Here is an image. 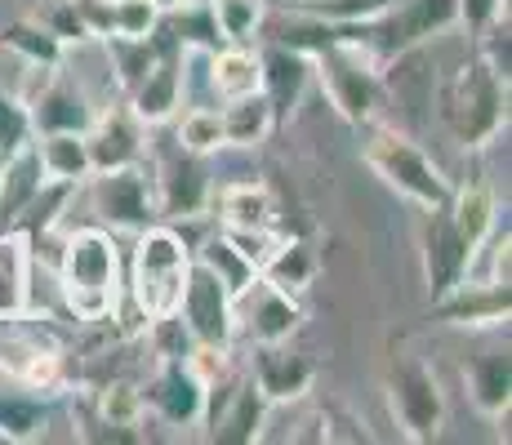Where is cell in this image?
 I'll use <instances>...</instances> for the list:
<instances>
[{"mask_svg":"<svg viewBox=\"0 0 512 445\" xmlns=\"http://www.w3.org/2000/svg\"><path fill=\"white\" fill-rule=\"evenodd\" d=\"M54 276H58V299H63V308L76 321L98 325L121 312V299H125L121 245H116V232H107V227L90 223L67 232Z\"/></svg>","mask_w":512,"mask_h":445,"instance_id":"1","label":"cell"},{"mask_svg":"<svg viewBox=\"0 0 512 445\" xmlns=\"http://www.w3.org/2000/svg\"><path fill=\"white\" fill-rule=\"evenodd\" d=\"M134 259H130V285H125V303L139 312L143 330L161 316H174L183 299L187 272H192V245L174 223H152L134 232Z\"/></svg>","mask_w":512,"mask_h":445,"instance_id":"2","label":"cell"},{"mask_svg":"<svg viewBox=\"0 0 512 445\" xmlns=\"http://www.w3.org/2000/svg\"><path fill=\"white\" fill-rule=\"evenodd\" d=\"M459 27V9L455 0H392L383 14L366 18V23H352V27H334V36L343 41L361 45L374 63L388 72L397 58L415 54L419 45L437 41V36L455 32Z\"/></svg>","mask_w":512,"mask_h":445,"instance_id":"3","label":"cell"},{"mask_svg":"<svg viewBox=\"0 0 512 445\" xmlns=\"http://www.w3.org/2000/svg\"><path fill=\"white\" fill-rule=\"evenodd\" d=\"M361 165L379 178L383 187H392L397 196H406L419 210H437V205L450 201V178L432 161L428 152L415 143L410 134L392 130L383 121L361 125Z\"/></svg>","mask_w":512,"mask_h":445,"instance_id":"4","label":"cell"},{"mask_svg":"<svg viewBox=\"0 0 512 445\" xmlns=\"http://www.w3.org/2000/svg\"><path fill=\"white\" fill-rule=\"evenodd\" d=\"M441 125L464 152H481L508 130V81H499L477 54L441 85Z\"/></svg>","mask_w":512,"mask_h":445,"instance_id":"5","label":"cell"},{"mask_svg":"<svg viewBox=\"0 0 512 445\" xmlns=\"http://www.w3.org/2000/svg\"><path fill=\"white\" fill-rule=\"evenodd\" d=\"M312 81L321 85V94L330 98V107L348 125H370L379 121V107L388 98V72L366 54L361 45L330 36L321 49H312Z\"/></svg>","mask_w":512,"mask_h":445,"instance_id":"6","label":"cell"},{"mask_svg":"<svg viewBox=\"0 0 512 445\" xmlns=\"http://www.w3.org/2000/svg\"><path fill=\"white\" fill-rule=\"evenodd\" d=\"M388 410L392 423L406 441L428 445L441 437L446 428V392H441V379L423 356L415 352H397L388 365Z\"/></svg>","mask_w":512,"mask_h":445,"instance_id":"7","label":"cell"},{"mask_svg":"<svg viewBox=\"0 0 512 445\" xmlns=\"http://www.w3.org/2000/svg\"><path fill=\"white\" fill-rule=\"evenodd\" d=\"M85 187H90L94 223L107 227V232H143V227L161 223V214H156V187H152V170H147V161L90 174V178H85Z\"/></svg>","mask_w":512,"mask_h":445,"instance_id":"8","label":"cell"},{"mask_svg":"<svg viewBox=\"0 0 512 445\" xmlns=\"http://www.w3.org/2000/svg\"><path fill=\"white\" fill-rule=\"evenodd\" d=\"M156 187V214L165 223H192L201 214H210V196H214V178H210V156H196L187 147H165L156 152V161H147Z\"/></svg>","mask_w":512,"mask_h":445,"instance_id":"9","label":"cell"},{"mask_svg":"<svg viewBox=\"0 0 512 445\" xmlns=\"http://www.w3.org/2000/svg\"><path fill=\"white\" fill-rule=\"evenodd\" d=\"M174 316H179L183 330L192 334V343H201V348H232V339H236L232 290L205 263L192 259V272H187L183 299H179V308H174Z\"/></svg>","mask_w":512,"mask_h":445,"instance_id":"10","label":"cell"},{"mask_svg":"<svg viewBox=\"0 0 512 445\" xmlns=\"http://www.w3.org/2000/svg\"><path fill=\"white\" fill-rule=\"evenodd\" d=\"M303 299L268 285L263 276H254L241 294H232V321L236 334H245L250 343H290L303 330Z\"/></svg>","mask_w":512,"mask_h":445,"instance_id":"11","label":"cell"},{"mask_svg":"<svg viewBox=\"0 0 512 445\" xmlns=\"http://www.w3.org/2000/svg\"><path fill=\"white\" fill-rule=\"evenodd\" d=\"M205 379L187 365V356H156V370L143 388V410L165 428H201Z\"/></svg>","mask_w":512,"mask_h":445,"instance_id":"12","label":"cell"},{"mask_svg":"<svg viewBox=\"0 0 512 445\" xmlns=\"http://www.w3.org/2000/svg\"><path fill=\"white\" fill-rule=\"evenodd\" d=\"M183 85H187V49L170 32H161V54L147 67L143 81L125 94V103H130V112L147 130H156V125L174 121L183 112Z\"/></svg>","mask_w":512,"mask_h":445,"instance_id":"13","label":"cell"},{"mask_svg":"<svg viewBox=\"0 0 512 445\" xmlns=\"http://www.w3.org/2000/svg\"><path fill=\"white\" fill-rule=\"evenodd\" d=\"M423 232H419V259H423V285H428V299L437 303L441 294H450L459 281L468 276L472 263V245L459 236L455 219H450L446 205L437 210H423Z\"/></svg>","mask_w":512,"mask_h":445,"instance_id":"14","label":"cell"},{"mask_svg":"<svg viewBox=\"0 0 512 445\" xmlns=\"http://www.w3.org/2000/svg\"><path fill=\"white\" fill-rule=\"evenodd\" d=\"M27 103V121H32V134H54V130H76L85 134L94 121V98L85 94V85L76 81L72 72H67L63 63L49 67L45 81L36 85L32 98H23Z\"/></svg>","mask_w":512,"mask_h":445,"instance_id":"15","label":"cell"},{"mask_svg":"<svg viewBox=\"0 0 512 445\" xmlns=\"http://www.w3.org/2000/svg\"><path fill=\"white\" fill-rule=\"evenodd\" d=\"M250 370L254 388L263 392V401L277 410V405H294L312 392V379H317V365L303 352H294L290 343H250Z\"/></svg>","mask_w":512,"mask_h":445,"instance_id":"16","label":"cell"},{"mask_svg":"<svg viewBox=\"0 0 512 445\" xmlns=\"http://www.w3.org/2000/svg\"><path fill=\"white\" fill-rule=\"evenodd\" d=\"M85 147H90L94 174L121 170V165H139V161H147V125L121 98V103L98 107L94 112L90 130H85Z\"/></svg>","mask_w":512,"mask_h":445,"instance_id":"17","label":"cell"},{"mask_svg":"<svg viewBox=\"0 0 512 445\" xmlns=\"http://www.w3.org/2000/svg\"><path fill=\"white\" fill-rule=\"evenodd\" d=\"M259 67H263L259 94L268 98L272 116H277V130H281L303 107V94H308V85H312V58L303 54V49L268 41V45H259Z\"/></svg>","mask_w":512,"mask_h":445,"instance_id":"18","label":"cell"},{"mask_svg":"<svg viewBox=\"0 0 512 445\" xmlns=\"http://www.w3.org/2000/svg\"><path fill=\"white\" fill-rule=\"evenodd\" d=\"M437 316L455 330H499L508 325V312H512V290L508 285H495V281H477V276H464L450 294H441L437 303Z\"/></svg>","mask_w":512,"mask_h":445,"instance_id":"19","label":"cell"},{"mask_svg":"<svg viewBox=\"0 0 512 445\" xmlns=\"http://www.w3.org/2000/svg\"><path fill=\"white\" fill-rule=\"evenodd\" d=\"M45 170H41V156H36V143L27 138L23 147L0 161V236L14 232V223L23 219V210L32 205V196L41 192Z\"/></svg>","mask_w":512,"mask_h":445,"instance_id":"20","label":"cell"},{"mask_svg":"<svg viewBox=\"0 0 512 445\" xmlns=\"http://www.w3.org/2000/svg\"><path fill=\"white\" fill-rule=\"evenodd\" d=\"M210 210L223 227H277V196L259 178L219 183L210 196Z\"/></svg>","mask_w":512,"mask_h":445,"instance_id":"21","label":"cell"},{"mask_svg":"<svg viewBox=\"0 0 512 445\" xmlns=\"http://www.w3.org/2000/svg\"><path fill=\"white\" fill-rule=\"evenodd\" d=\"M464 388H468V401L477 405V414L504 419L508 405H512V356H508V348H490V352L472 356L464 365Z\"/></svg>","mask_w":512,"mask_h":445,"instance_id":"22","label":"cell"},{"mask_svg":"<svg viewBox=\"0 0 512 445\" xmlns=\"http://www.w3.org/2000/svg\"><path fill=\"white\" fill-rule=\"evenodd\" d=\"M201 58H205V67H210V94L219 98V103L259 94V85H263L259 45H219L214 54H201Z\"/></svg>","mask_w":512,"mask_h":445,"instance_id":"23","label":"cell"},{"mask_svg":"<svg viewBox=\"0 0 512 445\" xmlns=\"http://www.w3.org/2000/svg\"><path fill=\"white\" fill-rule=\"evenodd\" d=\"M268 410L272 405L263 401V392L254 388L250 370H245V383L236 388V397L223 405V414L205 428L210 441H223V445H250V441H263V423H268Z\"/></svg>","mask_w":512,"mask_h":445,"instance_id":"24","label":"cell"},{"mask_svg":"<svg viewBox=\"0 0 512 445\" xmlns=\"http://www.w3.org/2000/svg\"><path fill=\"white\" fill-rule=\"evenodd\" d=\"M36 156H41V170L49 183H67V187H85V178L94 174L90 165V147L85 134L76 130H54V134H32Z\"/></svg>","mask_w":512,"mask_h":445,"instance_id":"25","label":"cell"},{"mask_svg":"<svg viewBox=\"0 0 512 445\" xmlns=\"http://www.w3.org/2000/svg\"><path fill=\"white\" fill-rule=\"evenodd\" d=\"M317 272H321L317 250H312L308 241H299V236H290V232H281L277 250H272L268 263L259 267L263 281L277 285V290H285V294H294V299H303V294H308V285L317 281Z\"/></svg>","mask_w":512,"mask_h":445,"instance_id":"26","label":"cell"},{"mask_svg":"<svg viewBox=\"0 0 512 445\" xmlns=\"http://www.w3.org/2000/svg\"><path fill=\"white\" fill-rule=\"evenodd\" d=\"M219 121H223V147H241V152H254V147H263L277 134V116H272L263 94H245L223 103Z\"/></svg>","mask_w":512,"mask_h":445,"instance_id":"27","label":"cell"},{"mask_svg":"<svg viewBox=\"0 0 512 445\" xmlns=\"http://www.w3.org/2000/svg\"><path fill=\"white\" fill-rule=\"evenodd\" d=\"M446 210H450V219H455L459 236L472 245V254H477V245L499 227V196H495V187H490V183L450 187Z\"/></svg>","mask_w":512,"mask_h":445,"instance_id":"28","label":"cell"},{"mask_svg":"<svg viewBox=\"0 0 512 445\" xmlns=\"http://www.w3.org/2000/svg\"><path fill=\"white\" fill-rule=\"evenodd\" d=\"M0 45L9 54H18L32 72H49V67L67 63V45L41 23V18H14V23L0 27Z\"/></svg>","mask_w":512,"mask_h":445,"instance_id":"29","label":"cell"},{"mask_svg":"<svg viewBox=\"0 0 512 445\" xmlns=\"http://www.w3.org/2000/svg\"><path fill=\"white\" fill-rule=\"evenodd\" d=\"M161 32H170L187 54H214V49L223 45L219 23H214V14H210V0H187L174 14H161Z\"/></svg>","mask_w":512,"mask_h":445,"instance_id":"30","label":"cell"},{"mask_svg":"<svg viewBox=\"0 0 512 445\" xmlns=\"http://www.w3.org/2000/svg\"><path fill=\"white\" fill-rule=\"evenodd\" d=\"M49 428V405L36 392H0V441H36Z\"/></svg>","mask_w":512,"mask_h":445,"instance_id":"31","label":"cell"},{"mask_svg":"<svg viewBox=\"0 0 512 445\" xmlns=\"http://www.w3.org/2000/svg\"><path fill=\"white\" fill-rule=\"evenodd\" d=\"M103 49H107V63H112L116 89H121V98H125V94H130V89L147 76V67L156 63V54H161V27H156V36H147V41H125V36H107Z\"/></svg>","mask_w":512,"mask_h":445,"instance_id":"32","label":"cell"},{"mask_svg":"<svg viewBox=\"0 0 512 445\" xmlns=\"http://www.w3.org/2000/svg\"><path fill=\"white\" fill-rule=\"evenodd\" d=\"M210 14L219 23L223 45H259L268 23V0H210Z\"/></svg>","mask_w":512,"mask_h":445,"instance_id":"33","label":"cell"},{"mask_svg":"<svg viewBox=\"0 0 512 445\" xmlns=\"http://www.w3.org/2000/svg\"><path fill=\"white\" fill-rule=\"evenodd\" d=\"M98 419H103V428H121V432L143 428V419H147L143 388L139 383H130V379L103 383V392H98ZM134 437L143 441V432H134Z\"/></svg>","mask_w":512,"mask_h":445,"instance_id":"34","label":"cell"},{"mask_svg":"<svg viewBox=\"0 0 512 445\" xmlns=\"http://www.w3.org/2000/svg\"><path fill=\"white\" fill-rule=\"evenodd\" d=\"M174 143L187 147L196 156H214L223 152V121H219V107H187L174 125Z\"/></svg>","mask_w":512,"mask_h":445,"instance_id":"35","label":"cell"},{"mask_svg":"<svg viewBox=\"0 0 512 445\" xmlns=\"http://www.w3.org/2000/svg\"><path fill=\"white\" fill-rule=\"evenodd\" d=\"M192 259H196V263H205V267H210V272H214V276H219V281H223V285H228V290H232V294H241V290H245V285H250V281H254V276H259V272H254V267H250V263H245V259H241V254H236V250H232V245H228V241H223V236H219V232H214V236H205V241H201V250H192Z\"/></svg>","mask_w":512,"mask_h":445,"instance_id":"36","label":"cell"},{"mask_svg":"<svg viewBox=\"0 0 512 445\" xmlns=\"http://www.w3.org/2000/svg\"><path fill=\"white\" fill-rule=\"evenodd\" d=\"M392 0H290V9L299 14H312L330 27H352V23H366V18L383 14Z\"/></svg>","mask_w":512,"mask_h":445,"instance_id":"37","label":"cell"},{"mask_svg":"<svg viewBox=\"0 0 512 445\" xmlns=\"http://www.w3.org/2000/svg\"><path fill=\"white\" fill-rule=\"evenodd\" d=\"M112 5V36L125 41H147L161 27V9L152 0H107Z\"/></svg>","mask_w":512,"mask_h":445,"instance_id":"38","label":"cell"},{"mask_svg":"<svg viewBox=\"0 0 512 445\" xmlns=\"http://www.w3.org/2000/svg\"><path fill=\"white\" fill-rule=\"evenodd\" d=\"M219 236L232 245L236 254H241L245 263L259 272L263 263H268V254L277 250V241H281V227H223L219 223Z\"/></svg>","mask_w":512,"mask_h":445,"instance_id":"39","label":"cell"},{"mask_svg":"<svg viewBox=\"0 0 512 445\" xmlns=\"http://www.w3.org/2000/svg\"><path fill=\"white\" fill-rule=\"evenodd\" d=\"M472 41H477L481 63H486L499 81H512V23H508V14L495 18V23H490L481 36H472Z\"/></svg>","mask_w":512,"mask_h":445,"instance_id":"40","label":"cell"},{"mask_svg":"<svg viewBox=\"0 0 512 445\" xmlns=\"http://www.w3.org/2000/svg\"><path fill=\"white\" fill-rule=\"evenodd\" d=\"M27 138H32V121H27V103L18 94H9L5 85H0V152H14V147H23Z\"/></svg>","mask_w":512,"mask_h":445,"instance_id":"41","label":"cell"},{"mask_svg":"<svg viewBox=\"0 0 512 445\" xmlns=\"http://www.w3.org/2000/svg\"><path fill=\"white\" fill-rule=\"evenodd\" d=\"M41 23L49 27V32L58 36L67 49L72 45H90V32H85V23H81V14H76V0H58L54 9L41 18Z\"/></svg>","mask_w":512,"mask_h":445,"instance_id":"42","label":"cell"},{"mask_svg":"<svg viewBox=\"0 0 512 445\" xmlns=\"http://www.w3.org/2000/svg\"><path fill=\"white\" fill-rule=\"evenodd\" d=\"M455 9H459V27L468 36H481L495 18L508 14V0H455Z\"/></svg>","mask_w":512,"mask_h":445,"instance_id":"43","label":"cell"},{"mask_svg":"<svg viewBox=\"0 0 512 445\" xmlns=\"http://www.w3.org/2000/svg\"><path fill=\"white\" fill-rule=\"evenodd\" d=\"M0 161H5V152H0Z\"/></svg>","mask_w":512,"mask_h":445,"instance_id":"44","label":"cell"}]
</instances>
